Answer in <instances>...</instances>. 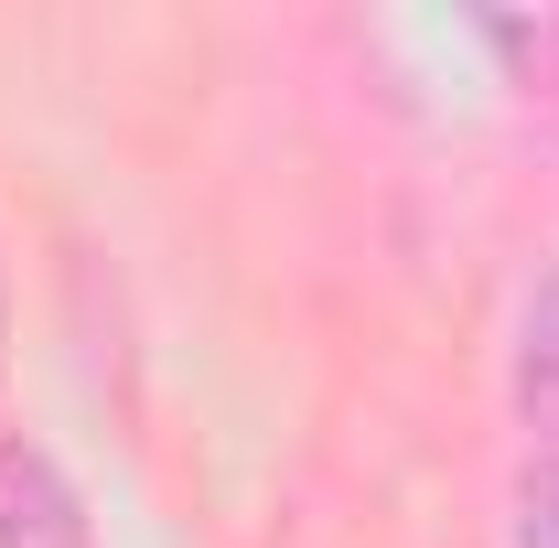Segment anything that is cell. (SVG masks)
<instances>
[{
  "mask_svg": "<svg viewBox=\"0 0 559 548\" xmlns=\"http://www.w3.org/2000/svg\"><path fill=\"white\" fill-rule=\"evenodd\" d=\"M0 548H97L86 527V495L66 484V463L44 441H0Z\"/></svg>",
  "mask_w": 559,
  "mask_h": 548,
  "instance_id": "6da1fadb",
  "label": "cell"
},
{
  "mask_svg": "<svg viewBox=\"0 0 559 548\" xmlns=\"http://www.w3.org/2000/svg\"><path fill=\"white\" fill-rule=\"evenodd\" d=\"M516 409L549 430V452H559V279L527 301V323H516Z\"/></svg>",
  "mask_w": 559,
  "mask_h": 548,
  "instance_id": "7a4b0ae2",
  "label": "cell"
},
{
  "mask_svg": "<svg viewBox=\"0 0 559 548\" xmlns=\"http://www.w3.org/2000/svg\"><path fill=\"white\" fill-rule=\"evenodd\" d=\"M516 548H559V452H538V474L516 484Z\"/></svg>",
  "mask_w": 559,
  "mask_h": 548,
  "instance_id": "3957f363",
  "label": "cell"
}]
</instances>
